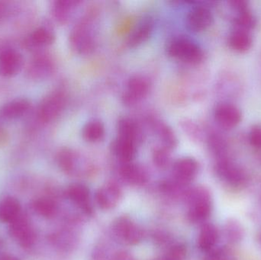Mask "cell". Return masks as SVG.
<instances>
[{
  "label": "cell",
  "mask_w": 261,
  "mask_h": 260,
  "mask_svg": "<svg viewBox=\"0 0 261 260\" xmlns=\"http://www.w3.org/2000/svg\"><path fill=\"white\" fill-rule=\"evenodd\" d=\"M187 200L190 206L187 213L189 221L194 224L206 221L213 210L211 195L208 189L202 186L191 189L187 193Z\"/></svg>",
  "instance_id": "cell-1"
},
{
  "label": "cell",
  "mask_w": 261,
  "mask_h": 260,
  "mask_svg": "<svg viewBox=\"0 0 261 260\" xmlns=\"http://www.w3.org/2000/svg\"><path fill=\"white\" fill-rule=\"evenodd\" d=\"M215 172L221 181L233 189L243 187L248 182L246 171L229 157L216 160Z\"/></svg>",
  "instance_id": "cell-2"
},
{
  "label": "cell",
  "mask_w": 261,
  "mask_h": 260,
  "mask_svg": "<svg viewBox=\"0 0 261 260\" xmlns=\"http://www.w3.org/2000/svg\"><path fill=\"white\" fill-rule=\"evenodd\" d=\"M169 56L190 64L202 62L204 57L202 48L194 41L185 37L174 38L167 49Z\"/></svg>",
  "instance_id": "cell-3"
},
{
  "label": "cell",
  "mask_w": 261,
  "mask_h": 260,
  "mask_svg": "<svg viewBox=\"0 0 261 260\" xmlns=\"http://www.w3.org/2000/svg\"><path fill=\"white\" fill-rule=\"evenodd\" d=\"M67 103V96L62 91H55L47 95L40 104L38 118L43 123L55 120L62 112Z\"/></svg>",
  "instance_id": "cell-4"
},
{
  "label": "cell",
  "mask_w": 261,
  "mask_h": 260,
  "mask_svg": "<svg viewBox=\"0 0 261 260\" xmlns=\"http://www.w3.org/2000/svg\"><path fill=\"white\" fill-rule=\"evenodd\" d=\"M70 40L72 47L78 53H88L93 50L94 40L88 17L75 25L70 34Z\"/></svg>",
  "instance_id": "cell-5"
},
{
  "label": "cell",
  "mask_w": 261,
  "mask_h": 260,
  "mask_svg": "<svg viewBox=\"0 0 261 260\" xmlns=\"http://www.w3.org/2000/svg\"><path fill=\"white\" fill-rule=\"evenodd\" d=\"M9 232L11 236L16 239L24 248L32 247L36 240V234L31 225L29 218L23 214L10 223Z\"/></svg>",
  "instance_id": "cell-6"
},
{
  "label": "cell",
  "mask_w": 261,
  "mask_h": 260,
  "mask_svg": "<svg viewBox=\"0 0 261 260\" xmlns=\"http://www.w3.org/2000/svg\"><path fill=\"white\" fill-rule=\"evenodd\" d=\"M214 117L219 126L225 129H232L242 122V112L234 104L222 102L215 108Z\"/></svg>",
  "instance_id": "cell-7"
},
{
  "label": "cell",
  "mask_w": 261,
  "mask_h": 260,
  "mask_svg": "<svg viewBox=\"0 0 261 260\" xmlns=\"http://www.w3.org/2000/svg\"><path fill=\"white\" fill-rule=\"evenodd\" d=\"M113 230L118 238L130 245H135L142 241V230L128 217L118 218L113 225Z\"/></svg>",
  "instance_id": "cell-8"
},
{
  "label": "cell",
  "mask_w": 261,
  "mask_h": 260,
  "mask_svg": "<svg viewBox=\"0 0 261 260\" xmlns=\"http://www.w3.org/2000/svg\"><path fill=\"white\" fill-rule=\"evenodd\" d=\"M213 20L214 17L210 8L205 6H198L187 14L186 25L191 32H200L210 27Z\"/></svg>",
  "instance_id": "cell-9"
},
{
  "label": "cell",
  "mask_w": 261,
  "mask_h": 260,
  "mask_svg": "<svg viewBox=\"0 0 261 260\" xmlns=\"http://www.w3.org/2000/svg\"><path fill=\"white\" fill-rule=\"evenodd\" d=\"M24 65L22 55L14 49L8 48L0 52V76L12 77L18 74Z\"/></svg>",
  "instance_id": "cell-10"
},
{
  "label": "cell",
  "mask_w": 261,
  "mask_h": 260,
  "mask_svg": "<svg viewBox=\"0 0 261 260\" xmlns=\"http://www.w3.org/2000/svg\"><path fill=\"white\" fill-rule=\"evenodd\" d=\"M198 162L192 157L179 159L173 165V174L177 184L186 185L193 181L199 172Z\"/></svg>",
  "instance_id": "cell-11"
},
{
  "label": "cell",
  "mask_w": 261,
  "mask_h": 260,
  "mask_svg": "<svg viewBox=\"0 0 261 260\" xmlns=\"http://www.w3.org/2000/svg\"><path fill=\"white\" fill-rule=\"evenodd\" d=\"M96 201L98 206L102 210H111L114 209L122 198V191L119 185L110 182L96 192Z\"/></svg>",
  "instance_id": "cell-12"
},
{
  "label": "cell",
  "mask_w": 261,
  "mask_h": 260,
  "mask_svg": "<svg viewBox=\"0 0 261 260\" xmlns=\"http://www.w3.org/2000/svg\"><path fill=\"white\" fill-rule=\"evenodd\" d=\"M150 90L148 80L143 76H135L130 78L127 84V90L123 96L126 105H134L145 98Z\"/></svg>",
  "instance_id": "cell-13"
},
{
  "label": "cell",
  "mask_w": 261,
  "mask_h": 260,
  "mask_svg": "<svg viewBox=\"0 0 261 260\" xmlns=\"http://www.w3.org/2000/svg\"><path fill=\"white\" fill-rule=\"evenodd\" d=\"M55 69L53 60L47 54L41 53L35 56L29 63L27 74L32 79H44L48 77Z\"/></svg>",
  "instance_id": "cell-14"
},
{
  "label": "cell",
  "mask_w": 261,
  "mask_h": 260,
  "mask_svg": "<svg viewBox=\"0 0 261 260\" xmlns=\"http://www.w3.org/2000/svg\"><path fill=\"white\" fill-rule=\"evenodd\" d=\"M67 198L78 206L81 210L87 215H91L93 212L90 204V190L87 186L83 184H73L67 188L66 191Z\"/></svg>",
  "instance_id": "cell-15"
},
{
  "label": "cell",
  "mask_w": 261,
  "mask_h": 260,
  "mask_svg": "<svg viewBox=\"0 0 261 260\" xmlns=\"http://www.w3.org/2000/svg\"><path fill=\"white\" fill-rule=\"evenodd\" d=\"M55 35L51 29L40 27L34 30L25 39L26 47L31 49H41L51 45Z\"/></svg>",
  "instance_id": "cell-16"
},
{
  "label": "cell",
  "mask_w": 261,
  "mask_h": 260,
  "mask_svg": "<svg viewBox=\"0 0 261 260\" xmlns=\"http://www.w3.org/2000/svg\"><path fill=\"white\" fill-rule=\"evenodd\" d=\"M30 101L16 99L8 102L0 108V116L6 120H15L24 116L31 108Z\"/></svg>",
  "instance_id": "cell-17"
},
{
  "label": "cell",
  "mask_w": 261,
  "mask_h": 260,
  "mask_svg": "<svg viewBox=\"0 0 261 260\" xmlns=\"http://www.w3.org/2000/svg\"><path fill=\"white\" fill-rule=\"evenodd\" d=\"M219 232L214 224L205 223L201 227L198 238V246L202 252L208 253L216 247L219 241Z\"/></svg>",
  "instance_id": "cell-18"
},
{
  "label": "cell",
  "mask_w": 261,
  "mask_h": 260,
  "mask_svg": "<svg viewBox=\"0 0 261 260\" xmlns=\"http://www.w3.org/2000/svg\"><path fill=\"white\" fill-rule=\"evenodd\" d=\"M153 30V21L150 18H147L139 23L130 32L128 38V45L130 47H138L145 42L150 38Z\"/></svg>",
  "instance_id": "cell-19"
},
{
  "label": "cell",
  "mask_w": 261,
  "mask_h": 260,
  "mask_svg": "<svg viewBox=\"0 0 261 260\" xmlns=\"http://www.w3.org/2000/svg\"><path fill=\"white\" fill-rule=\"evenodd\" d=\"M122 178L130 184L141 186L148 180V174L144 168L135 163H124L120 169Z\"/></svg>",
  "instance_id": "cell-20"
},
{
  "label": "cell",
  "mask_w": 261,
  "mask_h": 260,
  "mask_svg": "<svg viewBox=\"0 0 261 260\" xmlns=\"http://www.w3.org/2000/svg\"><path fill=\"white\" fill-rule=\"evenodd\" d=\"M228 44L234 51L245 53L252 47V36L249 32L236 28L228 36Z\"/></svg>",
  "instance_id": "cell-21"
},
{
  "label": "cell",
  "mask_w": 261,
  "mask_h": 260,
  "mask_svg": "<svg viewBox=\"0 0 261 260\" xmlns=\"http://www.w3.org/2000/svg\"><path fill=\"white\" fill-rule=\"evenodd\" d=\"M118 137L135 142L138 145L141 139V131L136 122L128 118L121 119L117 125Z\"/></svg>",
  "instance_id": "cell-22"
},
{
  "label": "cell",
  "mask_w": 261,
  "mask_h": 260,
  "mask_svg": "<svg viewBox=\"0 0 261 260\" xmlns=\"http://www.w3.org/2000/svg\"><path fill=\"white\" fill-rule=\"evenodd\" d=\"M113 150L118 158L124 163H132L137 154V143L117 137L113 143Z\"/></svg>",
  "instance_id": "cell-23"
},
{
  "label": "cell",
  "mask_w": 261,
  "mask_h": 260,
  "mask_svg": "<svg viewBox=\"0 0 261 260\" xmlns=\"http://www.w3.org/2000/svg\"><path fill=\"white\" fill-rule=\"evenodd\" d=\"M21 205L14 197H6L0 203V220L9 223L21 215Z\"/></svg>",
  "instance_id": "cell-24"
},
{
  "label": "cell",
  "mask_w": 261,
  "mask_h": 260,
  "mask_svg": "<svg viewBox=\"0 0 261 260\" xmlns=\"http://www.w3.org/2000/svg\"><path fill=\"white\" fill-rule=\"evenodd\" d=\"M32 208L38 215L46 218H53L58 212L56 201L50 197L37 198L34 201Z\"/></svg>",
  "instance_id": "cell-25"
},
{
  "label": "cell",
  "mask_w": 261,
  "mask_h": 260,
  "mask_svg": "<svg viewBox=\"0 0 261 260\" xmlns=\"http://www.w3.org/2000/svg\"><path fill=\"white\" fill-rule=\"evenodd\" d=\"M105 127L100 121L89 122L83 128L82 135L84 140L90 143L100 141L105 136Z\"/></svg>",
  "instance_id": "cell-26"
},
{
  "label": "cell",
  "mask_w": 261,
  "mask_h": 260,
  "mask_svg": "<svg viewBox=\"0 0 261 260\" xmlns=\"http://www.w3.org/2000/svg\"><path fill=\"white\" fill-rule=\"evenodd\" d=\"M223 234L230 244H237L243 239L245 230L237 220L230 219L224 226Z\"/></svg>",
  "instance_id": "cell-27"
},
{
  "label": "cell",
  "mask_w": 261,
  "mask_h": 260,
  "mask_svg": "<svg viewBox=\"0 0 261 260\" xmlns=\"http://www.w3.org/2000/svg\"><path fill=\"white\" fill-rule=\"evenodd\" d=\"M76 4V2L69 0L55 1L52 6V12L55 19L60 23H65Z\"/></svg>",
  "instance_id": "cell-28"
},
{
  "label": "cell",
  "mask_w": 261,
  "mask_h": 260,
  "mask_svg": "<svg viewBox=\"0 0 261 260\" xmlns=\"http://www.w3.org/2000/svg\"><path fill=\"white\" fill-rule=\"evenodd\" d=\"M236 13L237 15L234 17V21H233L236 29L250 32V31L255 27L256 24H257V19L249 9L236 12Z\"/></svg>",
  "instance_id": "cell-29"
},
{
  "label": "cell",
  "mask_w": 261,
  "mask_h": 260,
  "mask_svg": "<svg viewBox=\"0 0 261 260\" xmlns=\"http://www.w3.org/2000/svg\"><path fill=\"white\" fill-rule=\"evenodd\" d=\"M208 147L217 160L228 157L226 140L218 134H211L208 139Z\"/></svg>",
  "instance_id": "cell-30"
},
{
  "label": "cell",
  "mask_w": 261,
  "mask_h": 260,
  "mask_svg": "<svg viewBox=\"0 0 261 260\" xmlns=\"http://www.w3.org/2000/svg\"><path fill=\"white\" fill-rule=\"evenodd\" d=\"M155 129L160 139L163 142L164 148L168 150L176 148L177 145V139L173 130L168 125L162 122H158L155 125Z\"/></svg>",
  "instance_id": "cell-31"
},
{
  "label": "cell",
  "mask_w": 261,
  "mask_h": 260,
  "mask_svg": "<svg viewBox=\"0 0 261 260\" xmlns=\"http://www.w3.org/2000/svg\"><path fill=\"white\" fill-rule=\"evenodd\" d=\"M57 162L63 172L67 174H72L74 170L76 163L74 153L67 148L61 149L57 155Z\"/></svg>",
  "instance_id": "cell-32"
},
{
  "label": "cell",
  "mask_w": 261,
  "mask_h": 260,
  "mask_svg": "<svg viewBox=\"0 0 261 260\" xmlns=\"http://www.w3.org/2000/svg\"><path fill=\"white\" fill-rule=\"evenodd\" d=\"M206 253L205 260H237L232 250L228 247H215Z\"/></svg>",
  "instance_id": "cell-33"
},
{
  "label": "cell",
  "mask_w": 261,
  "mask_h": 260,
  "mask_svg": "<svg viewBox=\"0 0 261 260\" xmlns=\"http://www.w3.org/2000/svg\"><path fill=\"white\" fill-rule=\"evenodd\" d=\"M170 150L162 147L154 150L153 153V160L158 167L164 169L168 166L170 162Z\"/></svg>",
  "instance_id": "cell-34"
},
{
  "label": "cell",
  "mask_w": 261,
  "mask_h": 260,
  "mask_svg": "<svg viewBox=\"0 0 261 260\" xmlns=\"http://www.w3.org/2000/svg\"><path fill=\"white\" fill-rule=\"evenodd\" d=\"M187 255V249L182 244H176L172 247L164 260H184Z\"/></svg>",
  "instance_id": "cell-35"
},
{
  "label": "cell",
  "mask_w": 261,
  "mask_h": 260,
  "mask_svg": "<svg viewBox=\"0 0 261 260\" xmlns=\"http://www.w3.org/2000/svg\"><path fill=\"white\" fill-rule=\"evenodd\" d=\"M248 140L251 146L261 149V125H255L250 130Z\"/></svg>",
  "instance_id": "cell-36"
},
{
  "label": "cell",
  "mask_w": 261,
  "mask_h": 260,
  "mask_svg": "<svg viewBox=\"0 0 261 260\" xmlns=\"http://www.w3.org/2000/svg\"><path fill=\"white\" fill-rule=\"evenodd\" d=\"M12 13V6L8 2L0 1V22L4 21Z\"/></svg>",
  "instance_id": "cell-37"
},
{
  "label": "cell",
  "mask_w": 261,
  "mask_h": 260,
  "mask_svg": "<svg viewBox=\"0 0 261 260\" xmlns=\"http://www.w3.org/2000/svg\"><path fill=\"white\" fill-rule=\"evenodd\" d=\"M114 260H135L132 257L129 253H125V252H122V253H119L116 255Z\"/></svg>",
  "instance_id": "cell-38"
},
{
  "label": "cell",
  "mask_w": 261,
  "mask_h": 260,
  "mask_svg": "<svg viewBox=\"0 0 261 260\" xmlns=\"http://www.w3.org/2000/svg\"><path fill=\"white\" fill-rule=\"evenodd\" d=\"M6 140H7V134L3 128H0V145L4 143Z\"/></svg>",
  "instance_id": "cell-39"
},
{
  "label": "cell",
  "mask_w": 261,
  "mask_h": 260,
  "mask_svg": "<svg viewBox=\"0 0 261 260\" xmlns=\"http://www.w3.org/2000/svg\"><path fill=\"white\" fill-rule=\"evenodd\" d=\"M0 260H19L16 257L10 255H4V256H0Z\"/></svg>",
  "instance_id": "cell-40"
}]
</instances>
